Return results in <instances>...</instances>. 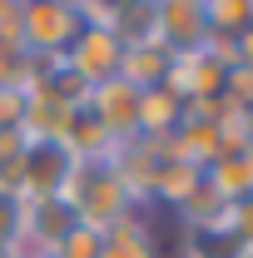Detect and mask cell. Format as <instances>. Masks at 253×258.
<instances>
[{
	"label": "cell",
	"instance_id": "7",
	"mask_svg": "<svg viewBox=\"0 0 253 258\" xmlns=\"http://www.w3.org/2000/svg\"><path fill=\"white\" fill-rule=\"evenodd\" d=\"M184 99L174 95L169 85H154V90H139V134L144 139H169L174 129H179V119H184Z\"/></svg>",
	"mask_w": 253,
	"mask_h": 258
},
{
	"label": "cell",
	"instance_id": "16",
	"mask_svg": "<svg viewBox=\"0 0 253 258\" xmlns=\"http://www.w3.org/2000/svg\"><path fill=\"white\" fill-rule=\"evenodd\" d=\"M233 64H243V70H253V25L238 40H233Z\"/></svg>",
	"mask_w": 253,
	"mask_h": 258
},
{
	"label": "cell",
	"instance_id": "12",
	"mask_svg": "<svg viewBox=\"0 0 253 258\" xmlns=\"http://www.w3.org/2000/svg\"><path fill=\"white\" fill-rule=\"evenodd\" d=\"M204 15H209V35L233 45L253 25V0H204Z\"/></svg>",
	"mask_w": 253,
	"mask_h": 258
},
{
	"label": "cell",
	"instance_id": "18",
	"mask_svg": "<svg viewBox=\"0 0 253 258\" xmlns=\"http://www.w3.org/2000/svg\"><path fill=\"white\" fill-rule=\"evenodd\" d=\"M243 119H248V134H253V104H248V109H243Z\"/></svg>",
	"mask_w": 253,
	"mask_h": 258
},
{
	"label": "cell",
	"instance_id": "8",
	"mask_svg": "<svg viewBox=\"0 0 253 258\" xmlns=\"http://www.w3.org/2000/svg\"><path fill=\"white\" fill-rule=\"evenodd\" d=\"M199 184H204V169H194V164L174 159V154L164 149V154H159V164H154V174H149V199L169 204V209H179V204H184ZM149 199H144V204H149Z\"/></svg>",
	"mask_w": 253,
	"mask_h": 258
},
{
	"label": "cell",
	"instance_id": "10",
	"mask_svg": "<svg viewBox=\"0 0 253 258\" xmlns=\"http://www.w3.org/2000/svg\"><path fill=\"white\" fill-rule=\"evenodd\" d=\"M204 179L233 204V199H248L253 194V144H238V149H223L219 159L204 169Z\"/></svg>",
	"mask_w": 253,
	"mask_h": 258
},
{
	"label": "cell",
	"instance_id": "1",
	"mask_svg": "<svg viewBox=\"0 0 253 258\" xmlns=\"http://www.w3.org/2000/svg\"><path fill=\"white\" fill-rule=\"evenodd\" d=\"M60 199L70 204L75 224H80V228H95V233L124 224L129 214H139V204H134V194L124 189V179L114 174L109 154H104V159H75V169H70V179H65Z\"/></svg>",
	"mask_w": 253,
	"mask_h": 258
},
{
	"label": "cell",
	"instance_id": "11",
	"mask_svg": "<svg viewBox=\"0 0 253 258\" xmlns=\"http://www.w3.org/2000/svg\"><path fill=\"white\" fill-rule=\"evenodd\" d=\"M169 50L164 45H139V50H124V60H119V80H129L134 90H154L169 80Z\"/></svg>",
	"mask_w": 253,
	"mask_h": 258
},
{
	"label": "cell",
	"instance_id": "3",
	"mask_svg": "<svg viewBox=\"0 0 253 258\" xmlns=\"http://www.w3.org/2000/svg\"><path fill=\"white\" fill-rule=\"evenodd\" d=\"M90 119H95L104 134H109V144H124V139H139V90L129 85V80H99L90 85V95L80 104Z\"/></svg>",
	"mask_w": 253,
	"mask_h": 258
},
{
	"label": "cell",
	"instance_id": "4",
	"mask_svg": "<svg viewBox=\"0 0 253 258\" xmlns=\"http://www.w3.org/2000/svg\"><path fill=\"white\" fill-rule=\"evenodd\" d=\"M119 60H124V45L104 30V25H80V35H75L70 50H65V64H70L85 85L114 80V75H119Z\"/></svg>",
	"mask_w": 253,
	"mask_h": 258
},
{
	"label": "cell",
	"instance_id": "17",
	"mask_svg": "<svg viewBox=\"0 0 253 258\" xmlns=\"http://www.w3.org/2000/svg\"><path fill=\"white\" fill-rule=\"evenodd\" d=\"M228 258H253V243H248V248H233Z\"/></svg>",
	"mask_w": 253,
	"mask_h": 258
},
{
	"label": "cell",
	"instance_id": "15",
	"mask_svg": "<svg viewBox=\"0 0 253 258\" xmlns=\"http://www.w3.org/2000/svg\"><path fill=\"white\" fill-rule=\"evenodd\" d=\"M50 258H99V233H95V228H80V224H75V228L60 238V248H55Z\"/></svg>",
	"mask_w": 253,
	"mask_h": 258
},
{
	"label": "cell",
	"instance_id": "6",
	"mask_svg": "<svg viewBox=\"0 0 253 258\" xmlns=\"http://www.w3.org/2000/svg\"><path fill=\"white\" fill-rule=\"evenodd\" d=\"M109 35L124 45V50H139V45H159V10L154 0H124L109 10Z\"/></svg>",
	"mask_w": 253,
	"mask_h": 258
},
{
	"label": "cell",
	"instance_id": "9",
	"mask_svg": "<svg viewBox=\"0 0 253 258\" xmlns=\"http://www.w3.org/2000/svg\"><path fill=\"white\" fill-rule=\"evenodd\" d=\"M99 258H159V238L144 224V214H129L124 224L99 233Z\"/></svg>",
	"mask_w": 253,
	"mask_h": 258
},
{
	"label": "cell",
	"instance_id": "13",
	"mask_svg": "<svg viewBox=\"0 0 253 258\" xmlns=\"http://www.w3.org/2000/svg\"><path fill=\"white\" fill-rule=\"evenodd\" d=\"M30 70H35V55L20 40H5L0 45V90H25L30 85Z\"/></svg>",
	"mask_w": 253,
	"mask_h": 258
},
{
	"label": "cell",
	"instance_id": "2",
	"mask_svg": "<svg viewBox=\"0 0 253 258\" xmlns=\"http://www.w3.org/2000/svg\"><path fill=\"white\" fill-rule=\"evenodd\" d=\"M80 5L75 0H30L20 5V45L35 60H60L70 40L80 35Z\"/></svg>",
	"mask_w": 253,
	"mask_h": 258
},
{
	"label": "cell",
	"instance_id": "5",
	"mask_svg": "<svg viewBox=\"0 0 253 258\" xmlns=\"http://www.w3.org/2000/svg\"><path fill=\"white\" fill-rule=\"evenodd\" d=\"M159 10V45L169 55H184L209 45V15H204V0H154Z\"/></svg>",
	"mask_w": 253,
	"mask_h": 258
},
{
	"label": "cell",
	"instance_id": "14",
	"mask_svg": "<svg viewBox=\"0 0 253 258\" xmlns=\"http://www.w3.org/2000/svg\"><path fill=\"white\" fill-rule=\"evenodd\" d=\"M20 233H25V199L10 184H0V253H10L20 243Z\"/></svg>",
	"mask_w": 253,
	"mask_h": 258
}]
</instances>
